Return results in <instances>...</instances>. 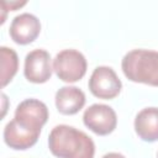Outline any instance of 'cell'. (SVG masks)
Returning a JSON list of instances; mask_svg holds the SVG:
<instances>
[{
    "instance_id": "obj_6",
    "label": "cell",
    "mask_w": 158,
    "mask_h": 158,
    "mask_svg": "<svg viewBox=\"0 0 158 158\" xmlns=\"http://www.w3.org/2000/svg\"><path fill=\"white\" fill-rule=\"evenodd\" d=\"M14 120L26 128L41 132L48 120V109L44 102L37 99H26L17 105Z\"/></svg>"
},
{
    "instance_id": "obj_12",
    "label": "cell",
    "mask_w": 158,
    "mask_h": 158,
    "mask_svg": "<svg viewBox=\"0 0 158 158\" xmlns=\"http://www.w3.org/2000/svg\"><path fill=\"white\" fill-rule=\"evenodd\" d=\"M0 56H1V85L6 86L15 77L19 69V57L14 49L7 47H0Z\"/></svg>"
},
{
    "instance_id": "obj_5",
    "label": "cell",
    "mask_w": 158,
    "mask_h": 158,
    "mask_svg": "<svg viewBox=\"0 0 158 158\" xmlns=\"http://www.w3.org/2000/svg\"><path fill=\"white\" fill-rule=\"evenodd\" d=\"M84 125L99 136H106L111 133L117 125V117L115 110L104 104H93L83 115Z\"/></svg>"
},
{
    "instance_id": "obj_7",
    "label": "cell",
    "mask_w": 158,
    "mask_h": 158,
    "mask_svg": "<svg viewBox=\"0 0 158 158\" xmlns=\"http://www.w3.org/2000/svg\"><path fill=\"white\" fill-rule=\"evenodd\" d=\"M23 74L28 81L36 84L46 83L51 79L52 67L49 53L44 49H33L27 53L25 58Z\"/></svg>"
},
{
    "instance_id": "obj_10",
    "label": "cell",
    "mask_w": 158,
    "mask_h": 158,
    "mask_svg": "<svg viewBox=\"0 0 158 158\" xmlns=\"http://www.w3.org/2000/svg\"><path fill=\"white\" fill-rule=\"evenodd\" d=\"M84 105L85 94L77 86H63L56 93V106L63 115H74Z\"/></svg>"
},
{
    "instance_id": "obj_13",
    "label": "cell",
    "mask_w": 158,
    "mask_h": 158,
    "mask_svg": "<svg viewBox=\"0 0 158 158\" xmlns=\"http://www.w3.org/2000/svg\"><path fill=\"white\" fill-rule=\"evenodd\" d=\"M1 4H2L4 6H9V9L14 11L16 7H21V6H23V5L26 4V1H22V2H6V1H1Z\"/></svg>"
},
{
    "instance_id": "obj_2",
    "label": "cell",
    "mask_w": 158,
    "mask_h": 158,
    "mask_svg": "<svg viewBox=\"0 0 158 158\" xmlns=\"http://www.w3.org/2000/svg\"><path fill=\"white\" fill-rule=\"evenodd\" d=\"M121 67L128 80L158 86V52L132 49L122 58Z\"/></svg>"
},
{
    "instance_id": "obj_4",
    "label": "cell",
    "mask_w": 158,
    "mask_h": 158,
    "mask_svg": "<svg viewBox=\"0 0 158 158\" xmlns=\"http://www.w3.org/2000/svg\"><path fill=\"white\" fill-rule=\"evenodd\" d=\"M121 88V80L110 67H96L89 79V90L99 99H114L120 94Z\"/></svg>"
},
{
    "instance_id": "obj_8",
    "label": "cell",
    "mask_w": 158,
    "mask_h": 158,
    "mask_svg": "<svg viewBox=\"0 0 158 158\" xmlns=\"http://www.w3.org/2000/svg\"><path fill=\"white\" fill-rule=\"evenodd\" d=\"M41 32L40 20L28 12H23L14 17L10 25V36L19 44H28L33 42Z\"/></svg>"
},
{
    "instance_id": "obj_15",
    "label": "cell",
    "mask_w": 158,
    "mask_h": 158,
    "mask_svg": "<svg viewBox=\"0 0 158 158\" xmlns=\"http://www.w3.org/2000/svg\"><path fill=\"white\" fill-rule=\"evenodd\" d=\"M157 158H158V154H157Z\"/></svg>"
},
{
    "instance_id": "obj_9",
    "label": "cell",
    "mask_w": 158,
    "mask_h": 158,
    "mask_svg": "<svg viewBox=\"0 0 158 158\" xmlns=\"http://www.w3.org/2000/svg\"><path fill=\"white\" fill-rule=\"evenodd\" d=\"M40 133L21 126L16 120H11L4 128V141L10 148L27 149L37 142Z\"/></svg>"
},
{
    "instance_id": "obj_3",
    "label": "cell",
    "mask_w": 158,
    "mask_h": 158,
    "mask_svg": "<svg viewBox=\"0 0 158 158\" xmlns=\"http://www.w3.org/2000/svg\"><path fill=\"white\" fill-rule=\"evenodd\" d=\"M53 70L57 77L67 83L80 80L86 73V59L79 51L64 49L53 59Z\"/></svg>"
},
{
    "instance_id": "obj_14",
    "label": "cell",
    "mask_w": 158,
    "mask_h": 158,
    "mask_svg": "<svg viewBox=\"0 0 158 158\" xmlns=\"http://www.w3.org/2000/svg\"><path fill=\"white\" fill-rule=\"evenodd\" d=\"M102 158H125V156H122L121 153H117V152H110V153H106Z\"/></svg>"
},
{
    "instance_id": "obj_1",
    "label": "cell",
    "mask_w": 158,
    "mask_h": 158,
    "mask_svg": "<svg viewBox=\"0 0 158 158\" xmlns=\"http://www.w3.org/2000/svg\"><path fill=\"white\" fill-rule=\"evenodd\" d=\"M49 151L58 158H94V141L73 126L58 125L48 137Z\"/></svg>"
},
{
    "instance_id": "obj_11",
    "label": "cell",
    "mask_w": 158,
    "mask_h": 158,
    "mask_svg": "<svg viewBox=\"0 0 158 158\" xmlns=\"http://www.w3.org/2000/svg\"><path fill=\"white\" fill-rule=\"evenodd\" d=\"M135 131L146 142L158 141V107H146L135 118Z\"/></svg>"
}]
</instances>
